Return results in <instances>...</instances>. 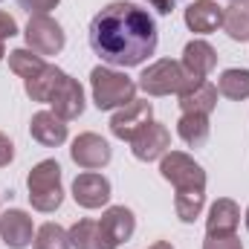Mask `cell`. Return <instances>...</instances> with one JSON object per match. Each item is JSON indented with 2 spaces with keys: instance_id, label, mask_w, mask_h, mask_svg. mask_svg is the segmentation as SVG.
Returning <instances> with one entry per match:
<instances>
[{
  "instance_id": "1",
  "label": "cell",
  "mask_w": 249,
  "mask_h": 249,
  "mask_svg": "<svg viewBox=\"0 0 249 249\" xmlns=\"http://www.w3.org/2000/svg\"><path fill=\"white\" fill-rule=\"evenodd\" d=\"M90 50L110 67H139L157 53L160 26L148 9L136 3L113 0L107 3L87 29Z\"/></svg>"
},
{
  "instance_id": "2",
  "label": "cell",
  "mask_w": 249,
  "mask_h": 249,
  "mask_svg": "<svg viewBox=\"0 0 249 249\" xmlns=\"http://www.w3.org/2000/svg\"><path fill=\"white\" fill-rule=\"evenodd\" d=\"M90 90H93V105L99 110H119L136 99V81L110 67H96L90 72Z\"/></svg>"
},
{
  "instance_id": "3",
  "label": "cell",
  "mask_w": 249,
  "mask_h": 249,
  "mask_svg": "<svg viewBox=\"0 0 249 249\" xmlns=\"http://www.w3.org/2000/svg\"><path fill=\"white\" fill-rule=\"evenodd\" d=\"M26 188H29V203L32 209L50 214L64 203V188H61V165L55 160H44L38 162L29 177H26Z\"/></svg>"
},
{
  "instance_id": "4",
  "label": "cell",
  "mask_w": 249,
  "mask_h": 249,
  "mask_svg": "<svg viewBox=\"0 0 249 249\" xmlns=\"http://www.w3.org/2000/svg\"><path fill=\"white\" fill-rule=\"evenodd\" d=\"M191 84H197V81L188 78L183 64L171 61V58H160V61H154L151 67H145L142 75H139V81H136V87L145 90L148 96H171V93L180 96Z\"/></svg>"
},
{
  "instance_id": "5",
  "label": "cell",
  "mask_w": 249,
  "mask_h": 249,
  "mask_svg": "<svg viewBox=\"0 0 249 249\" xmlns=\"http://www.w3.org/2000/svg\"><path fill=\"white\" fill-rule=\"evenodd\" d=\"M160 174L177 188V191H206V171L183 151H168L160 160Z\"/></svg>"
},
{
  "instance_id": "6",
  "label": "cell",
  "mask_w": 249,
  "mask_h": 249,
  "mask_svg": "<svg viewBox=\"0 0 249 249\" xmlns=\"http://www.w3.org/2000/svg\"><path fill=\"white\" fill-rule=\"evenodd\" d=\"M23 35H26V47L38 55H58L67 44L61 23L50 15H32Z\"/></svg>"
},
{
  "instance_id": "7",
  "label": "cell",
  "mask_w": 249,
  "mask_h": 249,
  "mask_svg": "<svg viewBox=\"0 0 249 249\" xmlns=\"http://www.w3.org/2000/svg\"><path fill=\"white\" fill-rule=\"evenodd\" d=\"M70 157L78 168L84 171H99L113 160V151L107 145V139H102L99 133H78L70 145Z\"/></svg>"
},
{
  "instance_id": "8",
  "label": "cell",
  "mask_w": 249,
  "mask_h": 249,
  "mask_svg": "<svg viewBox=\"0 0 249 249\" xmlns=\"http://www.w3.org/2000/svg\"><path fill=\"white\" fill-rule=\"evenodd\" d=\"M151 116H154V105H151L148 99H133V102H127L124 107H119V110L113 113V119H110V133H113L116 139H122V142H130L145 124L154 122Z\"/></svg>"
},
{
  "instance_id": "9",
  "label": "cell",
  "mask_w": 249,
  "mask_h": 249,
  "mask_svg": "<svg viewBox=\"0 0 249 249\" xmlns=\"http://www.w3.org/2000/svg\"><path fill=\"white\" fill-rule=\"evenodd\" d=\"M130 151L139 162H154L162 160L171 151V133L168 127L160 122H148L133 139H130Z\"/></svg>"
},
{
  "instance_id": "10",
  "label": "cell",
  "mask_w": 249,
  "mask_h": 249,
  "mask_svg": "<svg viewBox=\"0 0 249 249\" xmlns=\"http://www.w3.org/2000/svg\"><path fill=\"white\" fill-rule=\"evenodd\" d=\"M72 197L81 209H102L110 200V180L99 171H84L72 180Z\"/></svg>"
},
{
  "instance_id": "11",
  "label": "cell",
  "mask_w": 249,
  "mask_h": 249,
  "mask_svg": "<svg viewBox=\"0 0 249 249\" xmlns=\"http://www.w3.org/2000/svg\"><path fill=\"white\" fill-rule=\"evenodd\" d=\"M0 238L9 249H26L35 241L32 217L23 209H6L0 214Z\"/></svg>"
},
{
  "instance_id": "12",
  "label": "cell",
  "mask_w": 249,
  "mask_h": 249,
  "mask_svg": "<svg viewBox=\"0 0 249 249\" xmlns=\"http://www.w3.org/2000/svg\"><path fill=\"white\" fill-rule=\"evenodd\" d=\"M183 70L188 72V78H194V81H206L209 75H212V70L217 67V53H214V47L209 44V41H203V38H194V41H188L186 50H183Z\"/></svg>"
},
{
  "instance_id": "13",
  "label": "cell",
  "mask_w": 249,
  "mask_h": 249,
  "mask_svg": "<svg viewBox=\"0 0 249 249\" xmlns=\"http://www.w3.org/2000/svg\"><path fill=\"white\" fill-rule=\"evenodd\" d=\"M53 113L55 116H61L64 122H72V119H78L81 113H84V90H81V84L75 81V78H64L61 87L55 90V96H53Z\"/></svg>"
},
{
  "instance_id": "14",
  "label": "cell",
  "mask_w": 249,
  "mask_h": 249,
  "mask_svg": "<svg viewBox=\"0 0 249 249\" xmlns=\"http://www.w3.org/2000/svg\"><path fill=\"white\" fill-rule=\"evenodd\" d=\"M29 133L35 142H41L44 148H58L67 142V122L61 116H55L53 110H38L32 116V124H29Z\"/></svg>"
},
{
  "instance_id": "15",
  "label": "cell",
  "mask_w": 249,
  "mask_h": 249,
  "mask_svg": "<svg viewBox=\"0 0 249 249\" xmlns=\"http://www.w3.org/2000/svg\"><path fill=\"white\" fill-rule=\"evenodd\" d=\"M217 84L212 81H197L186 87L180 93V110L183 113H200V116H209L214 107H217Z\"/></svg>"
},
{
  "instance_id": "16",
  "label": "cell",
  "mask_w": 249,
  "mask_h": 249,
  "mask_svg": "<svg viewBox=\"0 0 249 249\" xmlns=\"http://www.w3.org/2000/svg\"><path fill=\"white\" fill-rule=\"evenodd\" d=\"M67 235H70L72 249H119L110 238H107V235H105L102 223H99V220H93V217H84V220L72 223Z\"/></svg>"
},
{
  "instance_id": "17",
  "label": "cell",
  "mask_w": 249,
  "mask_h": 249,
  "mask_svg": "<svg viewBox=\"0 0 249 249\" xmlns=\"http://www.w3.org/2000/svg\"><path fill=\"white\" fill-rule=\"evenodd\" d=\"M238 223H241V209H238L235 200L220 197V200L212 203L209 217H206V232L209 235H235Z\"/></svg>"
},
{
  "instance_id": "18",
  "label": "cell",
  "mask_w": 249,
  "mask_h": 249,
  "mask_svg": "<svg viewBox=\"0 0 249 249\" xmlns=\"http://www.w3.org/2000/svg\"><path fill=\"white\" fill-rule=\"evenodd\" d=\"M223 23V9L214 0H194L186 9V26L197 35H209Z\"/></svg>"
},
{
  "instance_id": "19",
  "label": "cell",
  "mask_w": 249,
  "mask_h": 249,
  "mask_svg": "<svg viewBox=\"0 0 249 249\" xmlns=\"http://www.w3.org/2000/svg\"><path fill=\"white\" fill-rule=\"evenodd\" d=\"M99 223H102L105 235H107L116 247H122L124 241H130L133 232H136V217H133V212L124 209V206H110V209H105V214H102Z\"/></svg>"
},
{
  "instance_id": "20",
  "label": "cell",
  "mask_w": 249,
  "mask_h": 249,
  "mask_svg": "<svg viewBox=\"0 0 249 249\" xmlns=\"http://www.w3.org/2000/svg\"><path fill=\"white\" fill-rule=\"evenodd\" d=\"M67 78V72L58 70V67H44L38 75H32V78H26L23 81V87H26V96L32 99V102H53V96H55V90L61 87V81Z\"/></svg>"
},
{
  "instance_id": "21",
  "label": "cell",
  "mask_w": 249,
  "mask_h": 249,
  "mask_svg": "<svg viewBox=\"0 0 249 249\" xmlns=\"http://www.w3.org/2000/svg\"><path fill=\"white\" fill-rule=\"evenodd\" d=\"M220 29L232 38V41H249V0H232L223 9V23Z\"/></svg>"
},
{
  "instance_id": "22",
  "label": "cell",
  "mask_w": 249,
  "mask_h": 249,
  "mask_svg": "<svg viewBox=\"0 0 249 249\" xmlns=\"http://www.w3.org/2000/svg\"><path fill=\"white\" fill-rule=\"evenodd\" d=\"M177 133H180V139L186 142L188 148H203V145L209 142V133H212L209 116H200V113H183L180 122H177Z\"/></svg>"
},
{
  "instance_id": "23",
  "label": "cell",
  "mask_w": 249,
  "mask_h": 249,
  "mask_svg": "<svg viewBox=\"0 0 249 249\" xmlns=\"http://www.w3.org/2000/svg\"><path fill=\"white\" fill-rule=\"evenodd\" d=\"M217 93L232 99V102H244L249 99V70H223L220 78H217Z\"/></svg>"
},
{
  "instance_id": "24",
  "label": "cell",
  "mask_w": 249,
  "mask_h": 249,
  "mask_svg": "<svg viewBox=\"0 0 249 249\" xmlns=\"http://www.w3.org/2000/svg\"><path fill=\"white\" fill-rule=\"evenodd\" d=\"M44 67H47V64H44V55L32 53L29 47H26V50H12V53H9V70H12L15 75H20L23 81L32 78V75H38Z\"/></svg>"
},
{
  "instance_id": "25",
  "label": "cell",
  "mask_w": 249,
  "mask_h": 249,
  "mask_svg": "<svg viewBox=\"0 0 249 249\" xmlns=\"http://www.w3.org/2000/svg\"><path fill=\"white\" fill-rule=\"evenodd\" d=\"M203 206H206V191H197V188L177 191V197H174V209H177V217L183 223H194L200 217Z\"/></svg>"
},
{
  "instance_id": "26",
  "label": "cell",
  "mask_w": 249,
  "mask_h": 249,
  "mask_svg": "<svg viewBox=\"0 0 249 249\" xmlns=\"http://www.w3.org/2000/svg\"><path fill=\"white\" fill-rule=\"evenodd\" d=\"M32 244H35V249H72L67 229H61L58 223H44L35 232V241Z\"/></svg>"
},
{
  "instance_id": "27",
  "label": "cell",
  "mask_w": 249,
  "mask_h": 249,
  "mask_svg": "<svg viewBox=\"0 0 249 249\" xmlns=\"http://www.w3.org/2000/svg\"><path fill=\"white\" fill-rule=\"evenodd\" d=\"M203 249H244L238 235H206Z\"/></svg>"
},
{
  "instance_id": "28",
  "label": "cell",
  "mask_w": 249,
  "mask_h": 249,
  "mask_svg": "<svg viewBox=\"0 0 249 249\" xmlns=\"http://www.w3.org/2000/svg\"><path fill=\"white\" fill-rule=\"evenodd\" d=\"M29 15H50V9H55L61 0H18Z\"/></svg>"
},
{
  "instance_id": "29",
  "label": "cell",
  "mask_w": 249,
  "mask_h": 249,
  "mask_svg": "<svg viewBox=\"0 0 249 249\" xmlns=\"http://www.w3.org/2000/svg\"><path fill=\"white\" fill-rule=\"evenodd\" d=\"M15 35H18V23H15V18H12L9 12H0V41L15 38Z\"/></svg>"
},
{
  "instance_id": "30",
  "label": "cell",
  "mask_w": 249,
  "mask_h": 249,
  "mask_svg": "<svg viewBox=\"0 0 249 249\" xmlns=\"http://www.w3.org/2000/svg\"><path fill=\"white\" fill-rule=\"evenodd\" d=\"M12 160H15V142L6 133H0V168H6Z\"/></svg>"
},
{
  "instance_id": "31",
  "label": "cell",
  "mask_w": 249,
  "mask_h": 249,
  "mask_svg": "<svg viewBox=\"0 0 249 249\" xmlns=\"http://www.w3.org/2000/svg\"><path fill=\"white\" fill-rule=\"evenodd\" d=\"M145 3H148L151 9H157L160 15H171V12H174V3H177V0H145Z\"/></svg>"
},
{
  "instance_id": "32",
  "label": "cell",
  "mask_w": 249,
  "mask_h": 249,
  "mask_svg": "<svg viewBox=\"0 0 249 249\" xmlns=\"http://www.w3.org/2000/svg\"><path fill=\"white\" fill-rule=\"evenodd\" d=\"M151 249H174V247H171V244H165V241H157Z\"/></svg>"
},
{
  "instance_id": "33",
  "label": "cell",
  "mask_w": 249,
  "mask_h": 249,
  "mask_svg": "<svg viewBox=\"0 0 249 249\" xmlns=\"http://www.w3.org/2000/svg\"><path fill=\"white\" fill-rule=\"evenodd\" d=\"M6 58V47H3V41H0V61Z\"/></svg>"
},
{
  "instance_id": "34",
  "label": "cell",
  "mask_w": 249,
  "mask_h": 249,
  "mask_svg": "<svg viewBox=\"0 0 249 249\" xmlns=\"http://www.w3.org/2000/svg\"><path fill=\"white\" fill-rule=\"evenodd\" d=\"M247 229H249V209H247Z\"/></svg>"
}]
</instances>
